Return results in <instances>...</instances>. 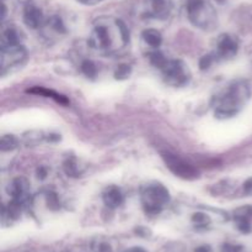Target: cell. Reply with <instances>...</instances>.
I'll return each instance as SVG.
<instances>
[{
  "label": "cell",
  "instance_id": "6da1fadb",
  "mask_svg": "<svg viewBox=\"0 0 252 252\" xmlns=\"http://www.w3.org/2000/svg\"><path fill=\"white\" fill-rule=\"evenodd\" d=\"M129 41V32L121 20L102 17L95 22L89 43L94 49L113 52L126 46Z\"/></svg>",
  "mask_w": 252,
  "mask_h": 252
},
{
  "label": "cell",
  "instance_id": "7a4b0ae2",
  "mask_svg": "<svg viewBox=\"0 0 252 252\" xmlns=\"http://www.w3.org/2000/svg\"><path fill=\"white\" fill-rule=\"evenodd\" d=\"M251 96V88L245 81H236L214 98V110L219 118H231L244 108Z\"/></svg>",
  "mask_w": 252,
  "mask_h": 252
},
{
  "label": "cell",
  "instance_id": "3957f363",
  "mask_svg": "<svg viewBox=\"0 0 252 252\" xmlns=\"http://www.w3.org/2000/svg\"><path fill=\"white\" fill-rule=\"evenodd\" d=\"M140 202L147 214L158 215L170 203V193L161 183H148L140 188Z\"/></svg>",
  "mask_w": 252,
  "mask_h": 252
},
{
  "label": "cell",
  "instance_id": "277c9868",
  "mask_svg": "<svg viewBox=\"0 0 252 252\" xmlns=\"http://www.w3.org/2000/svg\"><path fill=\"white\" fill-rule=\"evenodd\" d=\"M186 11L189 20L196 27L212 30L216 26L217 12L206 0H186Z\"/></svg>",
  "mask_w": 252,
  "mask_h": 252
},
{
  "label": "cell",
  "instance_id": "5b68a950",
  "mask_svg": "<svg viewBox=\"0 0 252 252\" xmlns=\"http://www.w3.org/2000/svg\"><path fill=\"white\" fill-rule=\"evenodd\" d=\"M160 71H161L164 81L172 86L186 85L191 78L189 66L181 59H167Z\"/></svg>",
  "mask_w": 252,
  "mask_h": 252
},
{
  "label": "cell",
  "instance_id": "8992f818",
  "mask_svg": "<svg viewBox=\"0 0 252 252\" xmlns=\"http://www.w3.org/2000/svg\"><path fill=\"white\" fill-rule=\"evenodd\" d=\"M161 157L162 160H164L166 167L169 168L176 177H180L182 178V179L187 180L196 179V178L199 177V170L197 169L193 165L187 162L185 158L180 157V156L171 152H162Z\"/></svg>",
  "mask_w": 252,
  "mask_h": 252
},
{
  "label": "cell",
  "instance_id": "52a82bcc",
  "mask_svg": "<svg viewBox=\"0 0 252 252\" xmlns=\"http://www.w3.org/2000/svg\"><path fill=\"white\" fill-rule=\"evenodd\" d=\"M27 58V52L21 44L1 47V74L6 73L7 68L21 66Z\"/></svg>",
  "mask_w": 252,
  "mask_h": 252
},
{
  "label": "cell",
  "instance_id": "ba28073f",
  "mask_svg": "<svg viewBox=\"0 0 252 252\" xmlns=\"http://www.w3.org/2000/svg\"><path fill=\"white\" fill-rule=\"evenodd\" d=\"M145 14L153 19L165 20L170 16L174 7L172 0H144Z\"/></svg>",
  "mask_w": 252,
  "mask_h": 252
},
{
  "label": "cell",
  "instance_id": "9c48e42d",
  "mask_svg": "<svg viewBox=\"0 0 252 252\" xmlns=\"http://www.w3.org/2000/svg\"><path fill=\"white\" fill-rule=\"evenodd\" d=\"M216 53L214 56H217L220 59H229L233 58L236 53H238L239 49V42L238 40L234 36L228 34H223L218 37L216 44Z\"/></svg>",
  "mask_w": 252,
  "mask_h": 252
},
{
  "label": "cell",
  "instance_id": "30bf717a",
  "mask_svg": "<svg viewBox=\"0 0 252 252\" xmlns=\"http://www.w3.org/2000/svg\"><path fill=\"white\" fill-rule=\"evenodd\" d=\"M234 219H235L238 229L240 231L251 232L252 230V205H244L238 208L234 212Z\"/></svg>",
  "mask_w": 252,
  "mask_h": 252
},
{
  "label": "cell",
  "instance_id": "8fae6325",
  "mask_svg": "<svg viewBox=\"0 0 252 252\" xmlns=\"http://www.w3.org/2000/svg\"><path fill=\"white\" fill-rule=\"evenodd\" d=\"M24 22L31 29H38L44 24L42 10L33 4H27L24 9Z\"/></svg>",
  "mask_w": 252,
  "mask_h": 252
},
{
  "label": "cell",
  "instance_id": "7c38bea8",
  "mask_svg": "<svg viewBox=\"0 0 252 252\" xmlns=\"http://www.w3.org/2000/svg\"><path fill=\"white\" fill-rule=\"evenodd\" d=\"M27 188H29V183L24 178H16L10 183L7 192L12 197V204L20 205L24 202L27 195Z\"/></svg>",
  "mask_w": 252,
  "mask_h": 252
},
{
  "label": "cell",
  "instance_id": "4fadbf2b",
  "mask_svg": "<svg viewBox=\"0 0 252 252\" xmlns=\"http://www.w3.org/2000/svg\"><path fill=\"white\" fill-rule=\"evenodd\" d=\"M102 200L106 207L116 209L123 204V194L120 188L116 187V185H110L103 190Z\"/></svg>",
  "mask_w": 252,
  "mask_h": 252
},
{
  "label": "cell",
  "instance_id": "5bb4252c",
  "mask_svg": "<svg viewBox=\"0 0 252 252\" xmlns=\"http://www.w3.org/2000/svg\"><path fill=\"white\" fill-rule=\"evenodd\" d=\"M27 93L33 94V95H39V96H46V98H51L53 100H56L57 103L62 104V105H68L69 100L62 94L57 93L56 90H52V89L43 88V86H33L31 89H27Z\"/></svg>",
  "mask_w": 252,
  "mask_h": 252
},
{
  "label": "cell",
  "instance_id": "9a60e30c",
  "mask_svg": "<svg viewBox=\"0 0 252 252\" xmlns=\"http://www.w3.org/2000/svg\"><path fill=\"white\" fill-rule=\"evenodd\" d=\"M20 44V34L14 26H9L2 29L1 35V47Z\"/></svg>",
  "mask_w": 252,
  "mask_h": 252
},
{
  "label": "cell",
  "instance_id": "2e32d148",
  "mask_svg": "<svg viewBox=\"0 0 252 252\" xmlns=\"http://www.w3.org/2000/svg\"><path fill=\"white\" fill-rule=\"evenodd\" d=\"M142 37H143V40H144L145 43L149 44L150 47H154V48L160 47V44H161V42H162L161 34H160V32L155 29L144 30L142 34Z\"/></svg>",
  "mask_w": 252,
  "mask_h": 252
},
{
  "label": "cell",
  "instance_id": "e0dca14e",
  "mask_svg": "<svg viewBox=\"0 0 252 252\" xmlns=\"http://www.w3.org/2000/svg\"><path fill=\"white\" fill-rule=\"evenodd\" d=\"M17 146V140L12 135H5L1 138V150L9 151L14 150Z\"/></svg>",
  "mask_w": 252,
  "mask_h": 252
},
{
  "label": "cell",
  "instance_id": "ac0fdd59",
  "mask_svg": "<svg viewBox=\"0 0 252 252\" xmlns=\"http://www.w3.org/2000/svg\"><path fill=\"white\" fill-rule=\"evenodd\" d=\"M166 61H167L166 57H165L162 53H160V52H154V53L150 54V62H152L153 66H155L159 69L166 63Z\"/></svg>",
  "mask_w": 252,
  "mask_h": 252
},
{
  "label": "cell",
  "instance_id": "d6986e66",
  "mask_svg": "<svg viewBox=\"0 0 252 252\" xmlns=\"http://www.w3.org/2000/svg\"><path fill=\"white\" fill-rule=\"evenodd\" d=\"M81 69H83L84 73L88 77H95L96 76V66L91 61H85L81 66Z\"/></svg>",
  "mask_w": 252,
  "mask_h": 252
},
{
  "label": "cell",
  "instance_id": "ffe728a7",
  "mask_svg": "<svg viewBox=\"0 0 252 252\" xmlns=\"http://www.w3.org/2000/svg\"><path fill=\"white\" fill-rule=\"evenodd\" d=\"M94 252H112V247L110 244L103 241H97L93 245Z\"/></svg>",
  "mask_w": 252,
  "mask_h": 252
},
{
  "label": "cell",
  "instance_id": "44dd1931",
  "mask_svg": "<svg viewBox=\"0 0 252 252\" xmlns=\"http://www.w3.org/2000/svg\"><path fill=\"white\" fill-rule=\"evenodd\" d=\"M192 220H193L194 224L199 225V226H206V225H208L209 222H211L209 217L207 216V215L201 214V212H197V214H194L193 217H192Z\"/></svg>",
  "mask_w": 252,
  "mask_h": 252
},
{
  "label": "cell",
  "instance_id": "7402d4cb",
  "mask_svg": "<svg viewBox=\"0 0 252 252\" xmlns=\"http://www.w3.org/2000/svg\"><path fill=\"white\" fill-rule=\"evenodd\" d=\"M128 67L129 66L118 67V71L116 72V77L117 78H126V77H128V74H129V68Z\"/></svg>",
  "mask_w": 252,
  "mask_h": 252
},
{
  "label": "cell",
  "instance_id": "603a6c76",
  "mask_svg": "<svg viewBox=\"0 0 252 252\" xmlns=\"http://www.w3.org/2000/svg\"><path fill=\"white\" fill-rule=\"evenodd\" d=\"M212 63H213V56H204L203 58L201 59V68H208V67H211Z\"/></svg>",
  "mask_w": 252,
  "mask_h": 252
},
{
  "label": "cell",
  "instance_id": "cb8c5ba5",
  "mask_svg": "<svg viewBox=\"0 0 252 252\" xmlns=\"http://www.w3.org/2000/svg\"><path fill=\"white\" fill-rule=\"evenodd\" d=\"M245 190L246 193H249V194H251L252 193V179L249 180L248 183H245Z\"/></svg>",
  "mask_w": 252,
  "mask_h": 252
},
{
  "label": "cell",
  "instance_id": "d4e9b609",
  "mask_svg": "<svg viewBox=\"0 0 252 252\" xmlns=\"http://www.w3.org/2000/svg\"><path fill=\"white\" fill-rule=\"evenodd\" d=\"M194 252H211V247L209 246H201L198 249H196Z\"/></svg>",
  "mask_w": 252,
  "mask_h": 252
},
{
  "label": "cell",
  "instance_id": "484cf974",
  "mask_svg": "<svg viewBox=\"0 0 252 252\" xmlns=\"http://www.w3.org/2000/svg\"><path fill=\"white\" fill-rule=\"evenodd\" d=\"M126 252H147L144 249H140V247H133V249L127 250Z\"/></svg>",
  "mask_w": 252,
  "mask_h": 252
},
{
  "label": "cell",
  "instance_id": "4316f807",
  "mask_svg": "<svg viewBox=\"0 0 252 252\" xmlns=\"http://www.w3.org/2000/svg\"><path fill=\"white\" fill-rule=\"evenodd\" d=\"M80 1H83V2H86V4H94V2L101 1V0H80Z\"/></svg>",
  "mask_w": 252,
  "mask_h": 252
},
{
  "label": "cell",
  "instance_id": "83f0119b",
  "mask_svg": "<svg viewBox=\"0 0 252 252\" xmlns=\"http://www.w3.org/2000/svg\"><path fill=\"white\" fill-rule=\"evenodd\" d=\"M217 1H218L219 4H224V2H225V0H217Z\"/></svg>",
  "mask_w": 252,
  "mask_h": 252
}]
</instances>
